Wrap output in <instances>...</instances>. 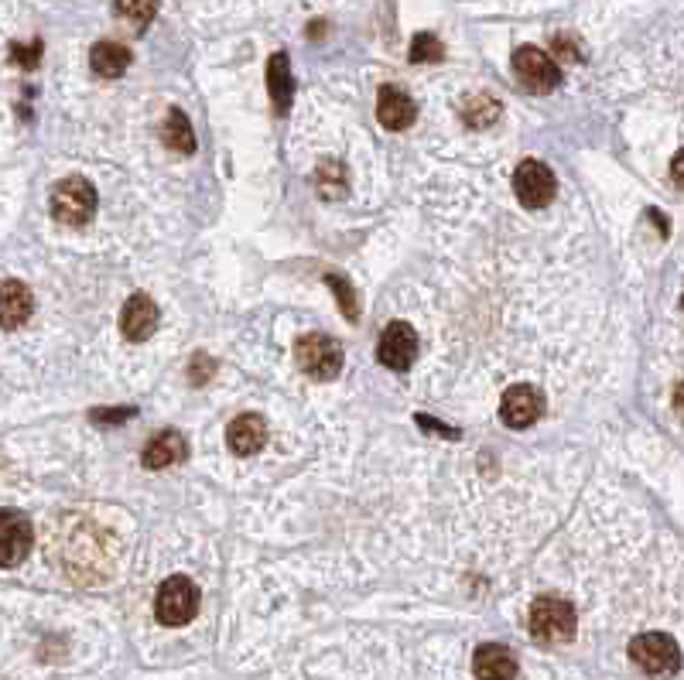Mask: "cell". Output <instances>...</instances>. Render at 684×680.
I'll use <instances>...</instances> for the list:
<instances>
[{
    "instance_id": "1",
    "label": "cell",
    "mask_w": 684,
    "mask_h": 680,
    "mask_svg": "<svg viewBox=\"0 0 684 680\" xmlns=\"http://www.w3.org/2000/svg\"><path fill=\"white\" fill-rule=\"evenodd\" d=\"M578 629V616L572 602L559 595H544L530 606V636L538 643H568Z\"/></svg>"
},
{
    "instance_id": "2",
    "label": "cell",
    "mask_w": 684,
    "mask_h": 680,
    "mask_svg": "<svg viewBox=\"0 0 684 680\" xmlns=\"http://www.w3.org/2000/svg\"><path fill=\"white\" fill-rule=\"evenodd\" d=\"M295 363L312 380L328 384L343 373V345L322 332H309L295 342Z\"/></svg>"
},
{
    "instance_id": "3",
    "label": "cell",
    "mask_w": 684,
    "mask_h": 680,
    "mask_svg": "<svg viewBox=\"0 0 684 680\" xmlns=\"http://www.w3.org/2000/svg\"><path fill=\"white\" fill-rule=\"evenodd\" d=\"M202 595L199 585L185 574H171L168 582H161L158 595H155V616L161 626H185L199 616Z\"/></svg>"
},
{
    "instance_id": "4",
    "label": "cell",
    "mask_w": 684,
    "mask_h": 680,
    "mask_svg": "<svg viewBox=\"0 0 684 680\" xmlns=\"http://www.w3.org/2000/svg\"><path fill=\"white\" fill-rule=\"evenodd\" d=\"M629 660L647 677L668 680L681 670V649L668 633H640L629 643Z\"/></svg>"
},
{
    "instance_id": "5",
    "label": "cell",
    "mask_w": 684,
    "mask_h": 680,
    "mask_svg": "<svg viewBox=\"0 0 684 680\" xmlns=\"http://www.w3.org/2000/svg\"><path fill=\"white\" fill-rule=\"evenodd\" d=\"M96 212V189L83 174H69V179L52 185V216L65 226H83Z\"/></svg>"
},
{
    "instance_id": "6",
    "label": "cell",
    "mask_w": 684,
    "mask_h": 680,
    "mask_svg": "<svg viewBox=\"0 0 684 680\" xmlns=\"http://www.w3.org/2000/svg\"><path fill=\"white\" fill-rule=\"evenodd\" d=\"M514 192L524 209H544L559 195V179H554V171L544 161L527 158L514 171Z\"/></svg>"
},
{
    "instance_id": "7",
    "label": "cell",
    "mask_w": 684,
    "mask_h": 680,
    "mask_svg": "<svg viewBox=\"0 0 684 680\" xmlns=\"http://www.w3.org/2000/svg\"><path fill=\"white\" fill-rule=\"evenodd\" d=\"M514 72L530 93H551L562 86V69L554 65V59L535 45H520L514 52Z\"/></svg>"
},
{
    "instance_id": "8",
    "label": "cell",
    "mask_w": 684,
    "mask_h": 680,
    "mask_svg": "<svg viewBox=\"0 0 684 680\" xmlns=\"http://www.w3.org/2000/svg\"><path fill=\"white\" fill-rule=\"evenodd\" d=\"M376 360L394 373L411 369L418 360V336L408 321H391L376 342Z\"/></svg>"
},
{
    "instance_id": "9",
    "label": "cell",
    "mask_w": 684,
    "mask_h": 680,
    "mask_svg": "<svg viewBox=\"0 0 684 680\" xmlns=\"http://www.w3.org/2000/svg\"><path fill=\"white\" fill-rule=\"evenodd\" d=\"M544 414V393L538 387H530V384H517L503 393L500 400V421L506 427H530V424H538V417Z\"/></svg>"
},
{
    "instance_id": "10",
    "label": "cell",
    "mask_w": 684,
    "mask_h": 680,
    "mask_svg": "<svg viewBox=\"0 0 684 680\" xmlns=\"http://www.w3.org/2000/svg\"><path fill=\"white\" fill-rule=\"evenodd\" d=\"M32 520L17 510H0V564L14 568L32 550Z\"/></svg>"
},
{
    "instance_id": "11",
    "label": "cell",
    "mask_w": 684,
    "mask_h": 680,
    "mask_svg": "<svg viewBox=\"0 0 684 680\" xmlns=\"http://www.w3.org/2000/svg\"><path fill=\"white\" fill-rule=\"evenodd\" d=\"M158 321H161V312H158V305L147 294H131V298H127V305L120 312V332H123V339L147 342L151 336H155Z\"/></svg>"
},
{
    "instance_id": "12",
    "label": "cell",
    "mask_w": 684,
    "mask_h": 680,
    "mask_svg": "<svg viewBox=\"0 0 684 680\" xmlns=\"http://www.w3.org/2000/svg\"><path fill=\"white\" fill-rule=\"evenodd\" d=\"M376 120L387 131H408L418 120V104L400 86H380L376 93Z\"/></svg>"
},
{
    "instance_id": "13",
    "label": "cell",
    "mask_w": 684,
    "mask_h": 680,
    "mask_svg": "<svg viewBox=\"0 0 684 680\" xmlns=\"http://www.w3.org/2000/svg\"><path fill=\"white\" fill-rule=\"evenodd\" d=\"M476 680H517V657L503 643H483L472 657Z\"/></svg>"
},
{
    "instance_id": "14",
    "label": "cell",
    "mask_w": 684,
    "mask_h": 680,
    "mask_svg": "<svg viewBox=\"0 0 684 680\" xmlns=\"http://www.w3.org/2000/svg\"><path fill=\"white\" fill-rule=\"evenodd\" d=\"M264 441H267V421L261 414H240L226 427V445H230V451L240 459L257 456Z\"/></svg>"
},
{
    "instance_id": "15",
    "label": "cell",
    "mask_w": 684,
    "mask_h": 680,
    "mask_svg": "<svg viewBox=\"0 0 684 680\" xmlns=\"http://www.w3.org/2000/svg\"><path fill=\"white\" fill-rule=\"evenodd\" d=\"M189 459V441L179 435V432H161L147 441V448L141 451V465L151 469V472H161V469H171Z\"/></svg>"
},
{
    "instance_id": "16",
    "label": "cell",
    "mask_w": 684,
    "mask_h": 680,
    "mask_svg": "<svg viewBox=\"0 0 684 680\" xmlns=\"http://www.w3.org/2000/svg\"><path fill=\"white\" fill-rule=\"evenodd\" d=\"M35 312V294L24 288L14 277H8L4 288H0V318H4V332L21 329L24 321Z\"/></svg>"
},
{
    "instance_id": "17",
    "label": "cell",
    "mask_w": 684,
    "mask_h": 680,
    "mask_svg": "<svg viewBox=\"0 0 684 680\" xmlns=\"http://www.w3.org/2000/svg\"><path fill=\"white\" fill-rule=\"evenodd\" d=\"M267 93H271L274 113L285 117L291 110V99H295V80H291L288 52H274L271 56V62H267Z\"/></svg>"
},
{
    "instance_id": "18",
    "label": "cell",
    "mask_w": 684,
    "mask_h": 680,
    "mask_svg": "<svg viewBox=\"0 0 684 680\" xmlns=\"http://www.w3.org/2000/svg\"><path fill=\"white\" fill-rule=\"evenodd\" d=\"M131 48L120 41H96L89 52V65L99 80H120V75L131 69Z\"/></svg>"
},
{
    "instance_id": "19",
    "label": "cell",
    "mask_w": 684,
    "mask_h": 680,
    "mask_svg": "<svg viewBox=\"0 0 684 680\" xmlns=\"http://www.w3.org/2000/svg\"><path fill=\"white\" fill-rule=\"evenodd\" d=\"M161 137L171 150H179V155H192L195 150V134L189 127V117L182 110H168V120L161 127Z\"/></svg>"
},
{
    "instance_id": "20",
    "label": "cell",
    "mask_w": 684,
    "mask_h": 680,
    "mask_svg": "<svg viewBox=\"0 0 684 680\" xmlns=\"http://www.w3.org/2000/svg\"><path fill=\"white\" fill-rule=\"evenodd\" d=\"M113 11L120 21L131 24V28L144 32L158 14V0H113Z\"/></svg>"
},
{
    "instance_id": "21",
    "label": "cell",
    "mask_w": 684,
    "mask_h": 680,
    "mask_svg": "<svg viewBox=\"0 0 684 680\" xmlns=\"http://www.w3.org/2000/svg\"><path fill=\"white\" fill-rule=\"evenodd\" d=\"M496 117H500V104H496V99H490V96H469L463 104V120L469 123V127H476V131H483V127H490V123H496Z\"/></svg>"
},
{
    "instance_id": "22",
    "label": "cell",
    "mask_w": 684,
    "mask_h": 680,
    "mask_svg": "<svg viewBox=\"0 0 684 680\" xmlns=\"http://www.w3.org/2000/svg\"><path fill=\"white\" fill-rule=\"evenodd\" d=\"M442 59H445V45L435 35H428V32L415 35V41H411V62L424 65V62H442Z\"/></svg>"
},
{
    "instance_id": "23",
    "label": "cell",
    "mask_w": 684,
    "mask_h": 680,
    "mask_svg": "<svg viewBox=\"0 0 684 680\" xmlns=\"http://www.w3.org/2000/svg\"><path fill=\"white\" fill-rule=\"evenodd\" d=\"M325 284L336 291V298H339V308H343L346 321H360V305H357V294H352V288L343 281V277H339V274H325Z\"/></svg>"
},
{
    "instance_id": "24",
    "label": "cell",
    "mask_w": 684,
    "mask_h": 680,
    "mask_svg": "<svg viewBox=\"0 0 684 680\" xmlns=\"http://www.w3.org/2000/svg\"><path fill=\"white\" fill-rule=\"evenodd\" d=\"M216 366L206 360V356H202V352H199V356L192 360V369H189V380L195 384V387H206V380H209V373H213Z\"/></svg>"
},
{
    "instance_id": "25",
    "label": "cell",
    "mask_w": 684,
    "mask_h": 680,
    "mask_svg": "<svg viewBox=\"0 0 684 680\" xmlns=\"http://www.w3.org/2000/svg\"><path fill=\"white\" fill-rule=\"evenodd\" d=\"M134 411L131 408H123V411H93V421L96 424H120V421H127Z\"/></svg>"
},
{
    "instance_id": "26",
    "label": "cell",
    "mask_w": 684,
    "mask_h": 680,
    "mask_svg": "<svg viewBox=\"0 0 684 680\" xmlns=\"http://www.w3.org/2000/svg\"><path fill=\"white\" fill-rule=\"evenodd\" d=\"M671 179H674V185L684 192V147L674 155V161H671Z\"/></svg>"
},
{
    "instance_id": "27",
    "label": "cell",
    "mask_w": 684,
    "mask_h": 680,
    "mask_svg": "<svg viewBox=\"0 0 684 680\" xmlns=\"http://www.w3.org/2000/svg\"><path fill=\"white\" fill-rule=\"evenodd\" d=\"M418 424H421V427H428V432H439V435H448V438H459V432H452V427H445V424H439V421L432 424V421H428L424 414L418 417Z\"/></svg>"
},
{
    "instance_id": "28",
    "label": "cell",
    "mask_w": 684,
    "mask_h": 680,
    "mask_svg": "<svg viewBox=\"0 0 684 680\" xmlns=\"http://www.w3.org/2000/svg\"><path fill=\"white\" fill-rule=\"evenodd\" d=\"M674 411H677V414L684 417V384H681V387L674 390Z\"/></svg>"
},
{
    "instance_id": "29",
    "label": "cell",
    "mask_w": 684,
    "mask_h": 680,
    "mask_svg": "<svg viewBox=\"0 0 684 680\" xmlns=\"http://www.w3.org/2000/svg\"><path fill=\"white\" fill-rule=\"evenodd\" d=\"M681 305H684V301H681Z\"/></svg>"
}]
</instances>
